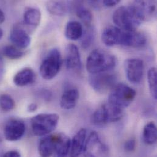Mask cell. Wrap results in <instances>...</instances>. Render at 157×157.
I'll use <instances>...</instances> for the list:
<instances>
[{
	"label": "cell",
	"instance_id": "6da1fadb",
	"mask_svg": "<svg viewBox=\"0 0 157 157\" xmlns=\"http://www.w3.org/2000/svg\"><path fill=\"white\" fill-rule=\"evenodd\" d=\"M117 59L114 55L103 49H95L89 55L86 69L90 74L110 72L116 66Z\"/></svg>",
	"mask_w": 157,
	"mask_h": 157
},
{
	"label": "cell",
	"instance_id": "d6a6232c",
	"mask_svg": "<svg viewBox=\"0 0 157 157\" xmlns=\"http://www.w3.org/2000/svg\"><path fill=\"white\" fill-rule=\"evenodd\" d=\"M2 157H21V155L17 151H10L7 152Z\"/></svg>",
	"mask_w": 157,
	"mask_h": 157
},
{
	"label": "cell",
	"instance_id": "4dcf8cb0",
	"mask_svg": "<svg viewBox=\"0 0 157 157\" xmlns=\"http://www.w3.org/2000/svg\"><path fill=\"white\" fill-rule=\"evenodd\" d=\"M120 2L119 0H105L102 1V4L106 7H113Z\"/></svg>",
	"mask_w": 157,
	"mask_h": 157
},
{
	"label": "cell",
	"instance_id": "f1b7e54d",
	"mask_svg": "<svg viewBox=\"0 0 157 157\" xmlns=\"http://www.w3.org/2000/svg\"><path fill=\"white\" fill-rule=\"evenodd\" d=\"M94 37V31L92 29V26L87 28V30L83 33V35L81 38H82V46L84 48L89 47Z\"/></svg>",
	"mask_w": 157,
	"mask_h": 157
},
{
	"label": "cell",
	"instance_id": "ba28073f",
	"mask_svg": "<svg viewBox=\"0 0 157 157\" xmlns=\"http://www.w3.org/2000/svg\"><path fill=\"white\" fill-rule=\"evenodd\" d=\"M117 77L115 74L110 72L90 74L88 82L92 88L98 93L105 94L113 88L116 84Z\"/></svg>",
	"mask_w": 157,
	"mask_h": 157
},
{
	"label": "cell",
	"instance_id": "d6986e66",
	"mask_svg": "<svg viewBox=\"0 0 157 157\" xmlns=\"http://www.w3.org/2000/svg\"><path fill=\"white\" fill-rule=\"evenodd\" d=\"M55 134L43 136L40 139L38 146V152L41 157L53 156L55 149Z\"/></svg>",
	"mask_w": 157,
	"mask_h": 157
},
{
	"label": "cell",
	"instance_id": "d4e9b609",
	"mask_svg": "<svg viewBox=\"0 0 157 157\" xmlns=\"http://www.w3.org/2000/svg\"><path fill=\"white\" fill-rule=\"evenodd\" d=\"M76 14L79 19L87 27H91L93 21V15L90 10L82 6H80L77 9Z\"/></svg>",
	"mask_w": 157,
	"mask_h": 157
},
{
	"label": "cell",
	"instance_id": "836d02e7",
	"mask_svg": "<svg viewBox=\"0 0 157 157\" xmlns=\"http://www.w3.org/2000/svg\"><path fill=\"white\" fill-rule=\"evenodd\" d=\"M37 108H38V106L36 103H31L28 106L27 110L28 112L33 113V112H35L37 109Z\"/></svg>",
	"mask_w": 157,
	"mask_h": 157
},
{
	"label": "cell",
	"instance_id": "603a6c76",
	"mask_svg": "<svg viewBox=\"0 0 157 157\" xmlns=\"http://www.w3.org/2000/svg\"><path fill=\"white\" fill-rule=\"evenodd\" d=\"M143 138L144 143L147 145H153L157 142V126L153 122L147 124L143 129Z\"/></svg>",
	"mask_w": 157,
	"mask_h": 157
},
{
	"label": "cell",
	"instance_id": "f546056e",
	"mask_svg": "<svg viewBox=\"0 0 157 157\" xmlns=\"http://www.w3.org/2000/svg\"><path fill=\"white\" fill-rule=\"evenodd\" d=\"M124 148L127 152H133L136 149V141L133 139H130L126 141L124 145Z\"/></svg>",
	"mask_w": 157,
	"mask_h": 157
},
{
	"label": "cell",
	"instance_id": "7402d4cb",
	"mask_svg": "<svg viewBox=\"0 0 157 157\" xmlns=\"http://www.w3.org/2000/svg\"><path fill=\"white\" fill-rule=\"evenodd\" d=\"M84 33L81 23L77 21H69L65 28V36L71 40H77L81 39Z\"/></svg>",
	"mask_w": 157,
	"mask_h": 157
},
{
	"label": "cell",
	"instance_id": "44dd1931",
	"mask_svg": "<svg viewBox=\"0 0 157 157\" xmlns=\"http://www.w3.org/2000/svg\"><path fill=\"white\" fill-rule=\"evenodd\" d=\"M42 14L40 10L36 8H28L23 14L24 25L31 28H37L40 23Z\"/></svg>",
	"mask_w": 157,
	"mask_h": 157
},
{
	"label": "cell",
	"instance_id": "277c9868",
	"mask_svg": "<svg viewBox=\"0 0 157 157\" xmlns=\"http://www.w3.org/2000/svg\"><path fill=\"white\" fill-rule=\"evenodd\" d=\"M136 91L124 83L116 84L111 90L108 103L125 109L134 101Z\"/></svg>",
	"mask_w": 157,
	"mask_h": 157
},
{
	"label": "cell",
	"instance_id": "30bf717a",
	"mask_svg": "<svg viewBox=\"0 0 157 157\" xmlns=\"http://www.w3.org/2000/svg\"><path fill=\"white\" fill-rule=\"evenodd\" d=\"M25 130V124L22 120L10 119L6 122L4 128V138L9 141H17L23 136Z\"/></svg>",
	"mask_w": 157,
	"mask_h": 157
},
{
	"label": "cell",
	"instance_id": "d590c367",
	"mask_svg": "<svg viewBox=\"0 0 157 157\" xmlns=\"http://www.w3.org/2000/svg\"><path fill=\"white\" fill-rule=\"evenodd\" d=\"M2 36H3V31H2V29L0 28V40H1V38L2 37Z\"/></svg>",
	"mask_w": 157,
	"mask_h": 157
},
{
	"label": "cell",
	"instance_id": "4fadbf2b",
	"mask_svg": "<svg viewBox=\"0 0 157 157\" xmlns=\"http://www.w3.org/2000/svg\"><path fill=\"white\" fill-rule=\"evenodd\" d=\"M66 66L67 69L78 71L81 69L82 63L78 48L73 44H68L66 48Z\"/></svg>",
	"mask_w": 157,
	"mask_h": 157
},
{
	"label": "cell",
	"instance_id": "5bb4252c",
	"mask_svg": "<svg viewBox=\"0 0 157 157\" xmlns=\"http://www.w3.org/2000/svg\"><path fill=\"white\" fill-rule=\"evenodd\" d=\"M122 30L115 26L106 27L101 34V40L107 47H114L120 45Z\"/></svg>",
	"mask_w": 157,
	"mask_h": 157
},
{
	"label": "cell",
	"instance_id": "9c48e42d",
	"mask_svg": "<svg viewBox=\"0 0 157 157\" xmlns=\"http://www.w3.org/2000/svg\"><path fill=\"white\" fill-rule=\"evenodd\" d=\"M126 77L133 84H139L143 78L144 64L143 60L138 58L127 59L124 63Z\"/></svg>",
	"mask_w": 157,
	"mask_h": 157
},
{
	"label": "cell",
	"instance_id": "e0dca14e",
	"mask_svg": "<svg viewBox=\"0 0 157 157\" xmlns=\"http://www.w3.org/2000/svg\"><path fill=\"white\" fill-rule=\"evenodd\" d=\"M87 136V131L81 128L74 135L71 142L70 155L71 157H78L83 152Z\"/></svg>",
	"mask_w": 157,
	"mask_h": 157
},
{
	"label": "cell",
	"instance_id": "cb8c5ba5",
	"mask_svg": "<svg viewBox=\"0 0 157 157\" xmlns=\"http://www.w3.org/2000/svg\"><path fill=\"white\" fill-rule=\"evenodd\" d=\"M47 9L50 13L56 16H63L68 12V6L65 2L50 1L47 3Z\"/></svg>",
	"mask_w": 157,
	"mask_h": 157
},
{
	"label": "cell",
	"instance_id": "e575fe53",
	"mask_svg": "<svg viewBox=\"0 0 157 157\" xmlns=\"http://www.w3.org/2000/svg\"><path fill=\"white\" fill-rule=\"evenodd\" d=\"M5 21V15L3 12L0 9V24L2 23Z\"/></svg>",
	"mask_w": 157,
	"mask_h": 157
},
{
	"label": "cell",
	"instance_id": "484cf974",
	"mask_svg": "<svg viewBox=\"0 0 157 157\" xmlns=\"http://www.w3.org/2000/svg\"><path fill=\"white\" fill-rule=\"evenodd\" d=\"M147 77L151 94L154 100H157V73L155 67H151L149 70Z\"/></svg>",
	"mask_w": 157,
	"mask_h": 157
},
{
	"label": "cell",
	"instance_id": "4316f807",
	"mask_svg": "<svg viewBox=\"0 0 157 157\" xmlns=\"http://www.w3.org/2000/svg\"><path fill=\"white\" fill-rule=\"evenodd\" d=\"M2 55L10 59H18L25 55V52L14 45H6L2 48Z\"/></svg>",
	"mask_w": 157,
	"mask_h": 157
},
{
	"label": "cell",
	"instance_id": "7a4b0ae2",
	"mask_svg": "<svg viewBox=\"0 0 157 157\" xmlns=\"http://www.w3.org/2000/svg\"><path fill=\"white\" fill-rule=\"evenodd\" d=\"M113 20L116 26L128 31H137L143 22L133 3L117 9L113 15Z\"/></svg>",
	"mask_w": 157,
	"mask_h": 157
},
{
	"label": "cell",
	"instance_id": "3957f363",
	"mask_svg": "<svg viewBox=\"0 0 157 157\" xmlns=\"http://www.w3.org/2000/svg\"><path fill=\"white\" fill-rule=\"evenodd\" d=\"M124 116V109L109 103L102 105L92 114L91 122L97 127H103L109 123L120 121Z\"/></svg>",
	"mask_w": 157,
	"mask_h": 157
},
{
	"label": "cell",
	"instance_id": "2e32d148",
	"mask_svg": "<svg viewBox=\"0 0 157 157\" xmlns=\"http://www.w3.org/2000/svg\"><path fill=\"white\" fill-rule=\"evenodd\" d=\"M71 140L63 133L55 134V149L53 157H66L70 153Z\"/></svg>",
	"mask_w": 157,
	"mask_h": 157
},
{
	"label": "cell",
	"instance_id": "52a82bcc",
	"mask_svg": "<svg viewBox=\"0 0 157 157\" xmlns=\"http://www.w3.org/2000/svg\"><path fill=\"white\" fill-rule=\"evenodd\" d=\"M83 154L84 157H111L108 146L96 132H92L86 139Z\"/></svg>",
	"mask_w": 157,
	"mask_h": 157
},
{
	"label": "cell",
	"instance_id": "5b68a950",
	"mask_svg": "<svg viewBox=\"0 0 157 157\" xmlns=\"http://www.w3.org/2000/svg\"><path fill=\"white\" fill-rule=\"evenodd\" d=\"M59 116L55 113H42L34 116L31 120L33 133L37 136H45L56 128Z\"/></svg>",
	"mask_w": 157,
	"mask_h": 157
},
{
	"label": "cell",
	"instance_id": "8fae6325",
	"mask_svg": "<svg viewBox=\"0 0 157 157\" xmlns=\"http://www.w3.org/2000/svg\"><path fill=\"white\" fill-rule=\"evenodd\" d=\"M147 42V37L143 33L122 30L120 45L139 48L145 47Z\"/></svg>",
	"mask_w": 157,
	"mask_h": 157
},
{
	"label": "cell",
	"instance_id": "7c38bea8",
	"mask_svg": "<svg viewBox=\"0 0 157 157\" xmlns=\"http://www.w3.org/2000/svg\"><path fill=\"white\" fill-rule=\"evenodd\" d=\"M9 40L13 45L20 50L28 48L31 44V37L28 32L19 25L15 26L9 34Z\"/></svg>",
	"mask_w": 157,
	"mask_h": 157
},
{
	"label": "cell",
	"instance_id": "1f68e13d",
	"mask_svg": "<svg viewBox=\"0 0 157 157\" xmlns=\"http://www.w3.org/2000/svg\"><path fill=\"white\" fill-rule=\"evenodd\" d=\"M5 73V64L2 55L0 53V81L2 80Z\"/></svg>",
	"mask_w": 157,
	"mask_h": 157
},
{
	"label": "cell",
	"instance_id": "83f0119b",
	"mask_svg": "<svg viewBox=\"0 0 157 157\" xmlns=\"http://www.w3.org/2000/svg\"><path fill=\"white\" fill-rule=\"evenodd\" d=\"M15 101L10 95L6 94L0 95V108L2 111H10L15 108Z\"/></svg>",
	"mask_w": 157,
	"mask_h": 157
},
{
	"label": "cell",
	"instance_id": "8992f818",
	"mask_svg": "<svg viewBox=\"0 0 157 157\" xmlns=\"http://www.w3.org/2000/svg\"><path fill=\"white\" fill-rule=\"evenodd\" d=\"M62 64L60 51L56 48L52 49L40 64L39 68L40 76L46 80L54 78L59 72Z\"/></svg>",
	"mask_w": 157,
	"mask_h": 157
},
{
	"label": "cell",
	"instance_id": "9a60e30c",
	"mask_svg": "<svg viewBox=\"0 0 157 157\" xmlns=\"http://www.w3.org/2000/svg\"><path fill=\"white\" fill-rule=\"evenodd\" d=\"M133 4L136 7L143 21L149 20L156 13V2L153 1H135Z\"/></svg>",
	"mask_w": 157,
	"mask_h": 157
},
{
	"label": "cell",
	"instance_id": "ac0fdd59",
	"mask_svg": "<svg viewBox=\"0 0 157 157\" xmlns=\"http://www.w3.org/2000/svg\"><path fill=\"white\" fill-rule=\"evenodd\" d=\"M79 93L77 88H69L66 89L62 95L60 106L62 109L70 110L74 108L78 101Z\"/></svg>",
	"mask_w": 157,
	"mask_h": 157
},
{
	"label": "cell",
	"instance_id": "8d00e7d4",
	"mask_svg": "<svg viewBox=\"0 0 157 157\" xmlns=\"http://www.w3.org/2000/svg\"><path fill=\"white\" fill-rule=\"evenodd\" d=\"M0 139H1V137H0Z\"/></svg>",
	"mask_w": 157,
	"mask_h": 157
},
{
	"label": "cell",
	"instance_id": "ffe728a7",
	"mask_svg": "<svg viewBox=\"0 0 157 157\" xmlns=\"http://www.w3.org/2000/svg\"><path fill=\"white\" fill-rule=\"evenodd\" d=\"M36 78V74L30 68H25L16 74L13 77L14 84L19 87H24L33 84Z\"/></svg>",
	"mask_w": 157,
	"mask_h": 157
}]
</instances>
